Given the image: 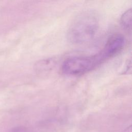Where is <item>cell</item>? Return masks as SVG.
I'll return each instance as SVG.
<instances>
[{"label": "cell", "mask_w": 132, "mask_h": 132, "mask_svg": "<svg viewBox=\"0 0 132 132\" xmlns=\"http://www.w3.org/2000/svg\"><path fill=\"white\" fill-rule=\"evenodd\" d=\"M98 19L92 11L83 12L70 25L67 32L68 40L75 44H81L91 40L98 28Z\"/></svg>", "instance_id": "cell-1"}, {"label": "cell", "mask_w": 132, "mask_h": 132, "mask_svg": "<svg viewBox=\"0 0 132 132\" xmlns=\"http://www.w3.org/2000/svg\"><path fill=\"white\" fill-rule=\"evenodd\" d=\"M106 60L101 51L91 56L72 57L64 61L62 71L68 75H79L93 70Z\"/></svg>", "instance_id": "cell-2"}, {"label": "cell", "mask_w": 132, "mask_h": 132, "mask_svg": "<svg viewBox=\"0 0 132 132\" xmlns=\"http://www.w3.org/2000/svg\"><path fill=\"white\" fill-rule=\"evenodd\" d=\"M125 43L124 37L119 34L111 36L102 48L109 59L118 54L124 47Z\"/></svg>", "instance_id": "cell-3"}, {"label": "cell", "mask_w": 132, "mask_h": 132, "mask_svg": "<svg viewBox=\"0 0 132 132\" xmlns=\"http://www.w3.org/2000/svg\"><path fill=\"white\" fill-rule=\"evenodd\" d=\"M131 9L130 8L125 11L122 15L120 22L122 26L126 30H130L131 28Z\"/></svg>", "instance_id": "cell-4"}, {"label": "cell", "mask_w": 132, "mask_h": 132, "mask_svg": "<svg viewBox=\"0 0 132 132\" xmlns=\"http://www.w3.org/2000/svg\"><path fill=\"white\" fill-rule=\"evenodd\" d=\"M12 132H27L25 129L22 128H18L13 130Z\"/></svg>", "instance_id": "cell-5"}]
</instances>
